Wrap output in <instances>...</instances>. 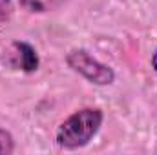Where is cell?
Segmentation results:
<instances>
[{
	"label": "cell",
	"instance_id": "1",
	"mask_svg": "<svg viewBox=\"0 0 157 155\" xmlns=\"http://www.w3.org/2000/svg\"><path fill=\"white\" fill-rule=\"evenodd\" d=\"M102 122L104 113L101 108H80L60 122L55 133V141L64 150L84 148L99 133Z\"/></svg>",
	"mask_w": 157,
	"mask_h": 155
},
{
	"label": "cell",
	"instance_id": "2",
	"mask_svg": "<svg viewBox=\"0 0 157 155\" xmlns=\"http://www.w3.org/2000/svg\"><path fill=\"white\" fill-rule=\"evenodd\" d=\"M66 64L78 73L80 77H84L88 82L95 84V86H110L115 82V71L108 66L102 64L101 60H97L88 49L75 47L66 55Z\"/></svg>",
	"mask_w": 157,
	"mask_h": 155
},
{
	"label": "cell",
	"instance_id": "3",
	"mask_svg": "<svg viewBox=\"0 0 157 155\" xmlns=\"http://www.w3.org/2000/svg\"><path fill=\"white\" fill-rule=\"evenodd\" d=\"M13 47L17 51V60H18V68L26 73H33L39 70V64H40V59H39V53L37 49L24 42V40H15L13 42Z\"/></svg>",
	"mask_w": 157,
	"mask_h": 155
},
{
	"label": "cell",
	"instance_id": "4",
	"mask_svg": "<svg viewBox=\"0 0 157 155\" xmlns=\"http://www.w3.org/2000/svg\"><path fill=\"white\" fill-rule=\"evenodd\" d=\"M15 152V139L11 131L0 128V155H9Z\"/></svg>",
	"mask_w": 157,
	"mask_h": 155
},
{
	"label": "cell",
	"instance_id": "5",
	"mask_svg": "<svg viewBox=\"0 0 157 155\" xmlns=\"http://www.w3.org/2000/svg\"><path fill=\"white\" fill-rule=\"evenodd\" d=\"M13 15V0H0V26L6 24Z\"/></svg>",
	"mask_w": 157,
	"mask_h": 155
},
{
	"label": "cell",
	"instance_id": "6",
	"mask_svg": "<svg viewBox=\"0 0 157 155\" xmlns=\"http://www.w3.org/2000/svg\"><path fill=\"white\" fill-rule=\"evenodd\" d=\"M20 6L29 13H42L44 11V2L42 0H20Z\"/></svg>",
	"mask_w": 157,
	"mask_h": 155
},
{
	"label": "cell",
	"instance_id": "7",
	"mask_svg": "<svg viewBox=\"0 0 157 155\" xmlns=\"http://www.w3.org/2000/svg\"><path fill=\"white\" fill-rule=\"evenodd\" d=\"M152 68H154V71L157 73V49L154 51V55H152Z\"/></svg>",
	"mask_w": 157,
	"mask_h": 155
}]
</instances>
